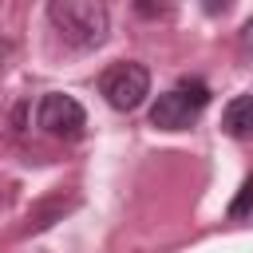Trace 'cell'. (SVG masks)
<instances>
[{
	"label": "cell",
	"mask_w": 253,
	"mask_h": 253,
	"mask_svg": "<svg viewBox=\"0 0 253 253\" xmlns=\"http://www.w3.org/2000/svg\"><path fill=\"white\" fill-rule=\"evenodd\" d=\"M47 20L59 32V40L79 47V51L99 47L107 40V32H111V12L99 0H51Z\"/></svg>",
	"instance_id": "6da1fadb"
},
{
	"label": "cell",
	"mask_w": 253,
	"mask_h": 253,
	"mask_svg": "<svg viewBox=\"0 0 253 253\" xmlns=\"http://www.w3.org/2000/svg\"><path fill=\"white\" fill-rule=\"evenodd\" d=\"M210 107V87L202 79H178L170 91H162L150 107V123L158 130H186L198 123V115Z\"/></svg>",
	"instance_id": "7a4b0ae2"
},
{
	"label": "cell",
	"mask_w": 253,
	"mask_h": 253,
	"mask_svg": "<svg viewBox=\"0 0 253 253\" xmlns=\"http://www.w3.org/2000/svg\"><path fill=\"white\" fill-rule=\"evenodd\" d=\"M99 87H103V95H107V103L115 111H134L150 95V71L142 63H130V59L126 63H111L103 71Z\"/></svg>",
	"instance_id": "3957f363"
},
{
	"label": "cell",
	"mask_w": 253,
	"mask_h": 253,
	"mask_svg": "<svg viewBox=\"0 0 253 253\" xmlns=\"http://www.w3.org/2000/svg\"><path fill=\"white\" fill-rule=\"evenodd\" d=\"M36 123L51 138H79L87 126V111L79 107V99H71L63 91H47L36 107Z\"/></svg>",
	"instance_id": "277c9868"
},
{
	"label": "cell",
	"mask_w": 253,
	"mask_h": 253,
	"mask_svg": "<svg viewBox=\"0 0 253 253\" xmlns=\"http://www.w3.org/2000/svg\"><path fill=\"white\" fill-rule=\"evenodd\" d=\"M221 130L229 138H253V95H233L221 111Z\"/></svg>",
	"instance_id": "5b68a950"
},
{
	"label": "cell",
	"mask_w": 253,
	"mask_h": 253,
	"mask_svg": "<svg viewBox=\"0 0 253 253\" xmlns=\"http://www.w3.org/2000/svg\"><path fill=\"white\" fill-rule=\"evenodd\" d=\"M253 210V178H245V186H241V194L233 198V206H229V217H245Z\"/></svg>",
	"instance_id": "8992f818"
},
{
	"label": "cell",
	"mask_w": 253,
	"mask_h": 253,
	"mask_svg": "<svg viewBox=\"0 0 253 253\" xmlns=\"http://www.w3.org/2000/svg\"><path fill=\"white\" fill-rule=\"evenodd\" d=\"M241 43H245V47H249V51H253V20H249V24H245V28H241Z\"/></svg>",
	"instance_id": "52a82bcc"
}]
</instances>
